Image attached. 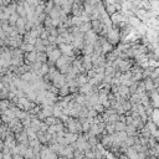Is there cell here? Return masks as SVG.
Segmentation results:
<instances>
[{
    "instance_id": "14",
    "label": "cell",
    "mask_w": 159,
    "mask_h": 159,
    "mask_svg": "<svg viewBox=\"0 0 159 159\" xmlns=\"http://www.w3.org/2000/svg\"><path fill=\"white\" fill-rule=\"evenodd\" d=\"M59 96L60 97H65L67 96V94H70V87H68V84L65 83V84H62L61 87H59Z\"/></svg>"
},
{
    "instance_id": "26",
    "label": "cell",
    "mask_w": 159,
    "mask_h": 159,
    "mask_svg": "<svg viewBox=\"0 0 159 159\" xmlns=\"http://www.w3.org/2000/svg\"><path fill=\"white\" fill-rule=\"evenodd\" d=\"M92 108L93 110H96L97 111V113H103V111H104V107L100 103V102H97V103H94L93 106H92Z\"/></svg>"
},
{
    "instance_id": "31",
    "label": "cell",
    "mask_w": 159,
    "mask_h": 159,
    "mask_svg": "<svg viewBox=\"0 0 159 159\" xmlns=\"http://www.w3.org/2000/svg\"><path fill=\"white\" fill-rule=\"evenodd\" d=\"M13 2H15V3H16V2H19V0H13Z\"/></svg>"
},
{
    "instance_id": "8",
    "label": "cell",
    "mask_w": 159,
    "mask_h": 159,
    "mask_svg": "<svg viewBox=\"0 0 159 159\" xmlns=\"http://www.w3.org/2000/svg\"><path fill=\"white\" fill-rule=\"evenodd\" d=\"M116 93H118L119 96H122V97H124L127 100H128L129 94H131L128 86H126V84H118V86H117V92H116Z\"/></svg>"
},
{
    "instance_id": "11",
    "label": "cell",
    "mask_w": 159,
    "mask_h": 159,
    "mask_svg": "<svg viewBox=\"0 0 159 159\" xmlns=\"http://www.w3.org/2000/svg\"><path fill=\"white\" fill-rule=\"evenodd\" d=\"M82 66L86 71L92 68V60L90 55H82Z\"/></svg>"
},
{
    "instance_id": "9",
    "label": "cell",
    "mask_w": 159,
    "mask_h": 159,
    "mask_svg": "<svg viewBox=\"0 0 159 159\" xmlns=\"http://www.w3.org/2000/svg\"><path fill=\"white\" fill-rule=\"evenodd\" d=\"M77 137H78L77 133H72V132H68V131H65V133H63V138H65L66 144H72L77 139Z\"/></svg>"
},
{
    "instance_id": "12",
    "label": "cell",
    "mask_w": 159,
    "mask_h": 159,
    "mask_svg": "<svg viewBox=\"0 0 159 159\" xmlns=\"http://www.w3.org/2000/svg\"><path fill=\"white\" fill-rule=\"evenodd\" d=\"M124 132L127 133V135H138V133H139L133 124H126Z\"/></svg>"
},
{
    "instance_id": "22",
    "label": "cell",
    "mask_w": 159,
    "mask_h": 159,
    "mask_svg": "<svg viewBox=\"0 0 159 159\" xmlns=\"http://www.w3.org/2000/svg\"><path fill=\"white\" fill-rule=\"evenodd\" d=\"M20 49L23 50L24 52H29V51H34V45L33 44H27V42H24L23 41V44L20 45Z\"/></svg>"
},
{
    "instance_id": "3",
    "label": "cell",
    "mask_w": 159,
    "mask_h": 159,
    "mask_svg": "<svg viewBox=\"0 0 159 159\" xmlns=\"http://www.w3.org/2000/svg\"><path fill=\"white\" fill-rule=\"evenodd\" d=\"M14 135H15L16 143H23V144H25V145H29V137H27V133H26L25 129L20 131V132H17V133H14Z\"/></svg>"
},
{
    "instance_id": "25",
    "label": "cell",
    "mask_w": 159,
    "mask_h": 159,
    "mask_svg": "<svg viewBox=\"0 0 159 159\" xmlns=\"http://www.w3.org/2000/svg\"><path fill=\"white\" fill-rule=\"evenodd\" d=\"M17 17H19V15H17V13H16V11L10 14V16H9V19H8V21H9V25H15V23H16Z\"/></svg>"
},
{
    "instance_id": "28",
    "label": "cell",
    "mask_w": 159,
    "mask_h": 159,
    "mask_svg": "<svg viewBox=\"0 0 159 159\" xmlns=\"http://www.w3.org/2000/svg\"><path fill=\"white\" fill-rule=\"evenodd\" d=\"M151 78H155V77H159V68L158 67H154L152 70V73H151Z\"/></svg>"
},
{
    "instance_id": "7",
    "label": "cell",
    "mask_w": 159,
    "mask_h": 159,
    "mask_svg": "<svg viewBox=\"0 0 159 159\" xmlns=\"http://www.w3.org/2000/svg\"><path fill=\"white\" fill-rule=\"evenodd\" d=\"M24 63H26V65H30V63H33L36 61V51H29V52H24Z\"/></svg>"
},
{
    "instance_id": "4",
    "label": "cell",
    "mask_w": 159,
    "mask_h": 159,
    "mask_svg": "<svg viewBox=\"0 0 159 159\" xmlns=\"http://www.w3.org/2000/svg\"><path fill=\"white\" fill-rule=\"evenodd\" d=\"M97 37H98V35L96 33H93L92 30H90V31H87V33L83 34L84 44H92V45H94V42L97 41Z\"/></svg>"
},
{
    "instance_id": "10",
    "label": "cell",
    "mask_w": 159,
    "mask_h": 159,
    "mask_svg": "<svg viewBox=\"0 0 159 159\" xmlns=\"http://www.w3.org/2000/svg\"><path fill=\"white\" fill-rule=\"evenodd\" d=\"M92 91H93V86H92L90 82L83 83L82 86L78 87V92L82 93V94H87V93H90V92H92Z\"/></svg>"
},
{
    "instance_id": "19",
    "label": "cell",
    "mask_w": 159,
    "mask_h": 159,
    "mask_svg": "<svg viewBox=\"0 0 159 159\" xmlns=\"http://www.w3.org/2000/svg\"><path fill=\"white\" fill-rule=\"evenodd\" d=\"M149 118L158 126V123H159V112H158V108H153V111H152V113L149 116Z\"/></svg>"
},
{
    "instance_id": "5",
    "label": "cell",
    "mask_w": 159,
    "mask_h": 159,
    "mask_svg": "<svg viewBox=\"0 0 159 159\" xmlns=\"http://www.w3.org/2000/svg\"><path fill=\"white\" fill-rule=\"evenodd\" d=\"M57 47H59V50L61 51V54L73 56V55H72V49H73L72 44H67V42H62V44H59V45H57Z\"/></svg>"
},
{
    "instance_id": "1",
    "label": "cell",
    "mask_w": 159,
    "mask_h": 159,
    "mask_svg": "<svg viewBox=\"0 0 159 159\" xmlns=\"http://www.w3.org/2000/svg\"><path fill=\"white\" fill-rule=\"evenodd\" d=\"M106 39H107V41L110 42V44H112L113 46H116L119 42V31H118V29L117 27H112L108 33H107V35H106Z\"/></svg>"
},
{
    "instance_id": "17",
    "label": "cell",
    "mask_w": 159,
    "mask_h": 159,
    "mask_svg": "<svg viewBox=\"0 0 159 159\" xmlns=\"http://www.w3.org/2000/svg\"><path fill=\"white\" fill-rule=\"evenodd\" d=\"M36 61L39 62H46L47 61V54L45 51H36Z\"/></svg>"
},
{
    "instance_id": "6",
    "label": "cell",
    "mask_w": 159,
    "mask_h": 159,
    "mask_svg": "<svg viewBox=\"0 0 159 159\" xmlns=\"http://www.w3.org/2000/svg\"><path fill=\"white\" fill-rule=\"evenodd\" d=\"M103 29V24L100 19H96V20H91V30L93 33H96L97 35L101 34V31Z\"/></svg>"
},
{
    "instance_id": "20",
    "label": "cell",
    "mask_w": 159,
    "mask_h": 159,
    "mask_svg": "<svg viewBox=\"0 0 159 159\" xmlns=\"http://www.w3.org/2000/svg\"><path fill=\"white\" fill-rule=\"evenodd\" d=\"M26 20H27L26 17H21V16H19L17 20H16V23H15V26H16L17 29H25Z\"/></svg>"
},
{
    "instance_id": "18",
    "label": "cell",
    "mask_w": 159,
    "mask_h": 159,
    "mask_svg": "<svg viewBox=\"0 0 159 159\" xmlns=\"http://www.w3.org/2000/svg\"><path fill=\"white\" fill-rule=\"evenodd\" d=\"M128 101L131 102V104L141 103V94H138V93H132V94H129Z\"/></svg>"
},
{
    "instance_id": "16",
    "label": "cell",
    "mask_w": 159,
    "mask_h": 159,
    "mask_svg": "<svg viewBox=\"0 0 159 159\" xmlns=\"http://www.w3.org/2000/svg\"><path fill=\"white\" fill-rule=\"evenodd\" d=\"M113 47H114V46H113L112 44H110L108 41H104L103 44L101 45V49H102V54H103V55H106V54H107V52L112 51V50H113Z\"/></svg>"
},
{
    "instance_id": "2",
    "label": "cell",
    "mask_w": 159,
    "mask_h": 159,
    "mask_svg": "<svg viewBox=\"0 0 159 159\" xmlns=\"http://www.w3.org/2000/svg\"><path fill=\"white\" fill-rule=\"evenodd\" d=\"M51 83L54 84L55 87H61L62 84H65L66 83V78H65V75H63V73H61V72H56V75L52 77V80H51Z\"/></svg>"
},
{
    "instance_id": "30",
    "label": "cell",
    "mask_w": 159,
    "mask_h": 159,
    "mask_svg": "<svg viewBox=\"0 0 159 159\" xmlns=\"http://www.w3.org/2000/svg\"><path fill=\"white\" fill-rule=\"evenodd\" d=\"M3 51H4V46H0V55L3 54Z\"/></svg>"
},
{
    "instance_id": "23",
    "label": "cell",
    "mask_w": 159,
    "mask_h": 159,
    "mask_svg": "<svg viewBox=\"0 0 159 159\" xmlns=\"http://www.w3.org/2000/svg\"><path fill=\"white\" fill-rule=\"evenodd\" d=\"M72 155L73 158L76 159H80V158H84V151L83 149H80V148H75L72 152Z\"/></svg>"
},
{
    "instance_id": "27",
    "label": "cell",
    "mask_w": 159,
    "mask_h": 159,
    "mask_svg": "<svg viewBox=\"0 0 159 159\" xmlns=\"http://www.w3.org/2000/svg\"><path fill=\"white\" fill-rule=\"evenodd\" d=\"M42 25H44V27H46V26H52V19H51L49 15H46V17H45V20H44V23H42Z\"/></svg>"
},
{
    "instance_id": "13",
    "label": "cell",
    "mask_w": 159,
    "mask_h": 159,
    "mask_svg": "<svg viewBox=\"0 0 159 159\" xmlns=\"http://www.w3.org/2000/svg\"><path fill=\"white\" fill-rule=\"evenodd\" d=\"M143 83H144V87H145V92L149 93L151 91L154 90V84H153V81L151 77H147L143 80Z\"/></svg>"
},
{
    "instance_id": "29",
    "label": "cell",
    "mask_w": 159,
    "mask_h": 159,
    "mask_svg": "<svg viewBox=\"0 0 159 159\" xmlns=\"http://www.w3.org/2000/svg\"><path fill=\"white\" fill-rule=\"evenodd\" d=\"M13 0H2V5H4V6H8L10 3H11Z\"/></svg>"
},
{
    "instance_id": "24",
    "label": "cell",
    "mask_w": 159,
    "mask_h": 159,
    "mask_svg": "<svg viewBox=\"0 0 159 159\" xmlns=\"http://www.w3.org/2000/svg\"><path fill=\"white\" fill-rule=\"evenodd\" d=\"M124 127H126V123L122 122V121H116V122H114V131H116V132L124 131Z\"/></svg>"
},
{
    "instance_id": "15",
    "label": "cell",
    "mask_w": 159,
    "mask_h": 159,
    "mask_svg": "<svg viewBox=\"0 0 159 159\" xmlns=\"http://www.w3.org/2000/svg\"><path fill=\"white\" fill-rule=\"evenodd\" d=\"M93 45L92 44H84L83 45V47H82V50H81V54H83V55H92L93 54Z\"/></svg>"
},
{
    "instance_id": "21",
    "label": "cell",
    "mask_w": 159,
    "mask_h": 159,
    "mask_svg": "<svg viewBox=\"0 0 159 159\" xmlns=\"http://www.w3.org/2000/svg\"><path fill=\"white\" fill-rule=\"evenodd\" d=\"M78 30L81 31V33H87V31L91 30V21H87V23H82L80 26H78Z\"/></svg>"
}]
</instances>
